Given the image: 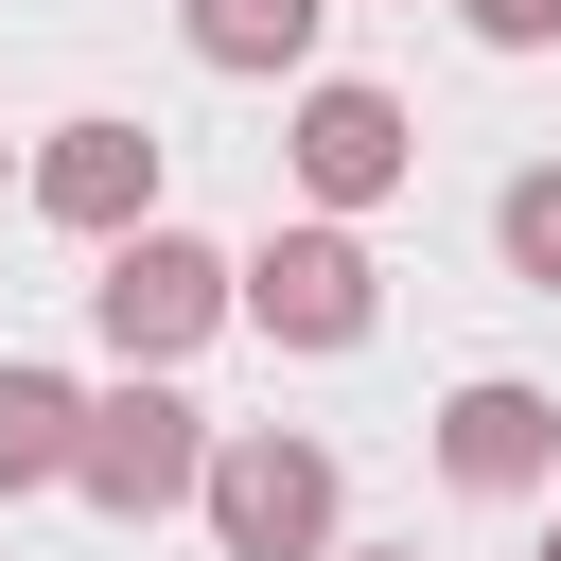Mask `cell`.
<instances>
[{"label":"cell","instance_id":"6da1fadb","mask_svg":"<svg viewBox=\"0 0 561 561\" xmlns=\"http://www.w3.org/2000/svg\"><path fill=\"white\" fill-rule=\"evenodd\" d=\"M193 456H210V403H193L175 368H123V386L70 421V491H88L105 526H158V508H193Z\"/></svg>","mask_w":561,"mask_h":561},{"label":"cell","instance_id":"7a4b0ae2","mask_svg":"<svg viewBox=\"0 0 561 561\" xmlns=\"http://www.w3.org/2000/svg\"><path fill=\"white\" fill-rule=\"evenodd\" d=\"M193 508L228 561H316L333 543V438H280V421H210L193 456Z\"/></svg>","mask_w":561,"mask_h":561},{"label":"cell","instance_id":"3957f363","mask_svg":"<svg viewBox=\"0 0 561 561\" xmlns=\"http://www.w3.org/2000/svg\"><path fill=\"white\" fill-rule=\"evenodd\" d=\"M88 316H105V351L123 368H193L210 333H228V245H193V228H105V280H88Z\"/></svg>","mask_w":561,"mask_h":561},{"label":"cell","instance_id":"277c9868","mask_svg":"<svg viewBox=\"0 0 561 561\" xmlns=\"http://www.w3.org/2000/svg\"><path fill=\"white\" fill-rule=\"evenodd\" d=\"M228 316L280 333V351H351V333L386 316V263L351 245V210H316V228H263V245L228 263Z\"/></svg>","mask_w":561,"mask_h":561},{"label":"cell","instance_id":"5b68a950","mask_svg":"<svg viewBox=\"0 0 561 561\" xmlns=\"http://www.w3.org/2000/svg\"><path fill=\"white\" fill-rule=\"evenodd\" d=\"M280 158H298V193H316V210H386L421 140H403V105H386V88H351V70H333V88H298Z\"/></svg>","mask_w":561,"mask_h":561},{"label":"cell","instance_id":"8992f818","mask_svg":"<svg viewBox=\"0 0 561 561\" xmlns=\"http://www.w3.org/2000/svg\"><path fill=\"white\" fill-rule=\"evenodd\" d=\"M18 193H35L53 228H88V245H105V228H140V210H158V123H53Z\"/></svg>","mask_w":561,"mask_h":561},{"label":"cell","instance_id":"52a82bcc","mask_svg":"<svg viewBox=\"0 0 561 561\" xmlns=\"http://www.w3.org/2000/svg\"><path fill=\"white\" fill-rule=\"evenodd\" d=\"M438 473H456V491H543V473H561V403L508 386V368L456 386V403H438Z\"/></svg>","mask_w":561,"mask_h":561},{"label":"cell","instance_id":"ba28073f","mask_svg":"<svg viewBox=\"0 0 561 561\" xmlns=\"http://www.w3.org/2000/svg\"><path fill=\"white\" fill-rule=\"evenodd\" d=\"M316 18H333V0H175L193 70H245V88H263V70H298V53H316Z\"/></svg>","mask_w":561,"mask_h":561},{"label":"cell","instance_id":"9c48e42d","mask_svg":"<svg viewBox=\"0 0 561 561\" xmlns=\"http://www.w3.org/2000/svg\"><path fill=\"white\" fill-rule=\"evenodd\" d=\"M70 421H88L70 368H0V491H70Z\"/></svg>","mask_w":561,"mask_h":561},{"label":"cell","instance_id":"30bf717a","mask_svg":"<svg viewBox=\"0 0 561 561\" xmlns=\"http://www.w3.org/2000/svg\"><path fill=\"white\" fill-rule=\"evenodd\" d=\"M491 245H508V280H543V298H561V158L491 193Z\"/></svg>","mask_w":561,"mask_h":561},{"label":"cell","instance_id":"8fae6325","mask_svg":"<svg viewBox=\"0 0 561 561\" xmlns=\"http://www.w3.org/2000/svg\"><path fill=\"white\" fill-rule=\"evenodd\" d=\"M456 18H473L491 53H543V35H561V0H456Z\"/></svg>","mask_w":561,"mask_h":561},{"label":"cell","instance_id":"7c38bea8","mask_svg":"<svg viewBox=\"0 0 561 561\" xmlns=\"http://www.w3.org/2000/svg\"><path fill=\"white\" fill-rule=\"evenodd\" d=\"M316 561H333V543H316ZM351 561H421V543H351Z\"/></svg>","mask_w":561,"mask_h":561},{"label":"cell","instance_id":"4fadbf2b","mask_svg":"<svg viewBox=\"0 0 561 561\" xmlns=\"http://www.w3.org/2000/svg\"><path fill=\"white\" fill-rule=\"evenodd\" d=\"M543 561H561V526H543Z\"/></svg>","mask_w":561,"mask_h":561},{"label":"cell","instance_id":"5bb4252c","mask_svg":"<svg viewBox=\"0 0 561 561\" xmlns=\"http://www.w3.org/2000/svg\"><path fill=\"white\" fill-rule=\"evenodd\" d=\"M0 175H18V158H0Z\"/></svg>","mask_w":561,"mask_h":561}]
</instances>
